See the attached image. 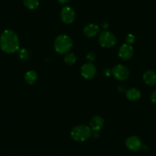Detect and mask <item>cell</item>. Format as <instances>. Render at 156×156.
Listing matches in <instances>:
<instances>
[{"label": "cell", "mask_w": 156, "mask_h": 156, "mask_svg": "<svg viewBox=\"0 0 156 156\" xmlns=\"http://www.w3.org/2000/svg\"><path fill=\"white\" fill-rule=\"evenodd\" d=\"M126 145L129 150L137 151L142 148V143L141 139L137 136H130L126 141Z\"/></svg>", "instance_id": "cell-8"}, {"label": "cell", "mask_w": 156, "mask_h": 156, "mask_svg": "<svg viewBox=\"0 0 156 156\" xmlns=\"http://www.w3.org/2000/svg\"><path fill=\"white\" fill-rule=\"evenodd\" d=\"M95 58H96V56L95 55H94V53H93V52H90V53H89L87 55V61H90V63L94 61Z\"/></svg>", "instance_id": "cell-19"}, {"label": "cell", "mask_w": 156, "mask_h": 156, "mask_svg": "<svg viewBox=\"0 0 156 156\" xmlns=\"http://www.w3.org/2000/svg\"><path fill=\"white\" fill-rule=\"evenodd\" d=\"M143 80L148 86H154L156 84V73L153 70H147L143 74Z\"/></svg>", "instance_id": "cell-11"}, {"label": "cell", "mask_w": 156, "mask_h": 156, "mask_svg": "<svg viewBox=\"0 0 156 156\" xmlns=\"http://www.w3.org/2000/svg\"><path fill=\"white\" fill-rule=\"evenodd\" d=\"M109 72H110V70H106V74L107 75V76H109V74H110V73H109Z\"/></svg>", "instance_id": "cell-22"}, {"label": "cell", "mask_w": 156, "mask_h": 156, "mask_svg": "<svg viewBox=\"0 0 156 156\" xmlns=\"http://www.w3.org/2000/svg\"><path fill=\"white\" fill-rule=\"evenodd\" d=\"M23 2L28 9H35L39 5L38 0H23Z\"/></svg>", "instance_id": "cell-15"}, {"label": "cell", "mask_w": 156, "mask_h": 156, "mask_svg": "<svg viewBox=\"0 0 156 156\" xmlns=\"http://www.w3.org/2000/svg\"><path fill=\"white\" fill-rule=\"evenodd\" d=\"M70 135L73 140L77 142H84L90 137L91 129L87 126L79 125L72 129Z\"/></svg>", "instance_id": "cell-3"}, {"label": "cell", "mask_w": 156, "mask_h": 156, "mask_svg": "<svg viewBox=\"0 0 156 156\" xmlns=\"http://www.w3.org/2000/svg\"><path fill=\"white\" fill-rule=\"evenodd\" d=\"M111 72H112L114 77L119 80H126L127 78L129 77V72L127 67H126L123 65H121V64L115 65L112 68Z\"/></svg>", "instance_id": "cell-5"}, {"label": "cell", "mask_w": 156, "mask_h": 156, "mask_svg": "<svg viewBox=\"0 0 156 156\" xmlns=\"http://www.w3.org/2000/svg\"><path fill=\"white\" fill-rule=\"evenodd\" d=\"M72 45V39L67 34L58 35L54 43L55 51L59 54H67L71 49Z\"/></svg>", "instance_id": "cell-2"}, {"label": "cell", "mask_w": 156, "mask_h": 156, "mask_svg": "<svg viewBox=\"0 0 156 156\" xmlns=\"http://www.w3.org/2000/svg\"><path fill=\"white\" fill-rule=\"evenodd\" d=\"M151 101L153 103H154V104H156V90L153 91L152 94H151Z\"/></svg>", "instance_id": "cell-20"}, {"label": "cell", "mask_w": 156, "mask_h": 156, "mask_svg": "<svg viewBox=\"0 0 156 156\" xmlns=\"http://www.w3.org/2000/svg\"><path fill=\"white\" fill-rule=\"evenodd\" d=\"M126 42L127 44H131L135 42V36L133 34H129L126 37Z\"/></svg>", "instance_id": "cell-18"}, {"label": "cell", "mask_w": 156, "mask_h": 156, "mask_svg": "<svg viewBox=\"0 0 156 156\" xmlns=\"http://www.w3.org/2000/svg\"><path fill=\"white\" fill-rule=\"evenodd\" d=\"M19 58L22 61H26L29 58V52L26 49H22L19 51Z\"/></svg>", "instance_id": "cell-17"}, {"label": "cell", "mask_w": 156, "mask_h": 156, "mask_svg": "<svg viewBox=\"0 0 156 156\" xmlns=\"http://www.w3.org/2000/svg\"><path fill=\"white\" fill-rule=\"evenodd\" d=\"M99 43L103 48H111L115 44L116 38L112 33L109 31H103L99 35Z\"/></svg>", "instance_id": "cell-4"}, {"label": "cell", "mask_w": 156, "mask_h": 156, "mask_svg": "<svg viewBox=\"0 0 156 156\" xmlns=\"http://www.w3.org/2000/svg\"><path fill=\"white\" fill-rule=\"evenodd\" d=\"M76 17L73 9L70 6H65L62 9L61 12V18L63 22L66 24H70L74 21Z\"/></svg>", "instance_id": "cell-6"}, {"label": "cell", "mask_w": 156, "mask_h": 156, "mask_svg": "<svg viewBox=\"0 0 156 156\" xmlns=\"http://www.w3.org/2000/svg\"><path fill=\"white\" fill-rule=\"evenodd\" d=\"M76 56L73 53H67L64 56V62L68 65H73L76 62Z\"/></svg>", "instance_id": "cell-16"}, {"label": "cell", "mask_w": 156, "mask_h": 156, "mask_svg": "<svg viewBox=\"0 0 156 156\" xmlns=\"http://www.w3.org/2000/svg\"><path fill=\"white\" fill-rule=\"evenodd\" d=\"M103 123H104V121L103 118L99 115H96L94 118H92L90 122V128L94 132L99 131L103 126Z\"/></svg>", "instance_id": "cell-10"}, {"label": "cell", "mask_w": 156, "mask_h": 156, "mask_svg": "<svg viewBox=\"0 0 156 156\" xmlns=\"http://www.w3.org/2000/svg\"><path fill=\"white\" fill-rule=\"evenodd\" d=\"M100 31V28H99L98 25H94V24H90L87 25L83 29V32L86 34L87 37H94L95 35H97L98 34V32Z\"/></svg>", "instance_id": "cell-12"}, {"label": "cell", "mask_w": 156, "mask_h": 156, "mask_svg": "<svg viewBox=\"0 0 156 156\" xmlns=\"http://www.w3.org/2000/svg\"><path fill=\"white\" fill-rule=\"evenodd\" d=\"M70 0H58V2L61 4H66L69 2Z\"/></svg>", "instance_id": "cell-21"}, {"label": "cell", "mask_w": 156, "mask_h": 156, "mask_svg": "<svg viewBox=\"0 0 156 156\" xmlns=\"http://www.w3.org/2000/svg\"><path fill=\"white\" fill-rule=\"evenodd\" d=\"M0 48L5 53H14L19 48V39L12 30H5L0 36Z\"/></svg>", "instance_id": "cell-1"}, {"label": "cell", "mask_w": 156, "mask_h": 156, "mask_svg": "<svg viewBox=\"0 0 156 156\" xmlns=\"http://www.w3.org/2000/svg\"><path fill=\"white\" fill-rule=\"evenodd\" d=\"M37 78V74L34 70H29L25 75V80L28 84H32L36 81Z\"/></svg>", "instance_id": "cell-14"}, {"label": "cell", "mask_w": 156, "mask_h": 156, "mask_svg": "<svg viewBox=\"0 0 156 156\" xmlns=\"http://www.w3.org/2000/svg\"><path fill=\"white\" fill-rule=\"evenodd\" d=\"M81 75L85 79H93L97 73V68L92 63H87L81 67Z\"/></svg>", "instance_id": "cell-7"}, {"label": "cell", "mask_w": 156, "mask_h": 156, "mask_svg": "<svg viewBox=\"0 0 156 156\" xmlns=\"http://www.w3.org/2000/svg\"><path fill=\"white\" fill-rule=\"evenodd\" d=\"M126 97L129 100L135 101V100H139L141 97V92L136 88H131L128 90L126 92Z\"/></svg>", "instance_id": "cell-13"}, {"label": "cell", "mask_w": 156, "mask_h": 156, "mask_svg": "<svg viewBox=\"0 0 156 156\" xmlns=\"http://www.w3.org/2000/svg\"><path fill=\"white\" fill-rule=\"evenodd\" d=\"M134 50L131 44H124L119 50V56L123 60H129L133 57Z\"/></svg>", "instance_id": "cell-9"}]
</instances>
